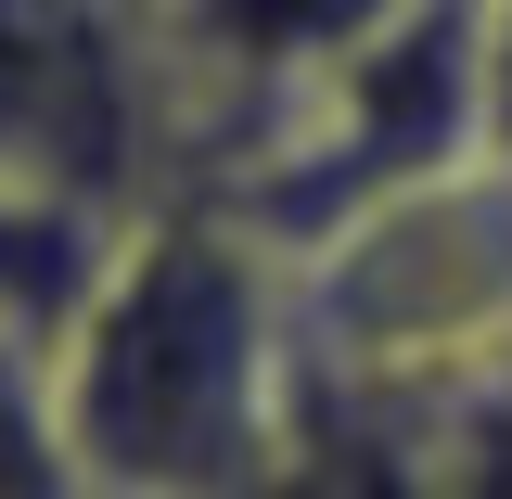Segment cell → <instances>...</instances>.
Wrapping results in <instances>:
<instances>
[{
    "instance_id": "6da1fadb",
    "label": "cell",
    "mask_w": 512,
    "mask_h": 499,
    "mask_svg": "<svg viewBox=\"0 0 512 499\" xmlns=\"http://www.w3.org/2000/svg\"><path fill=\"white\" fill-rule=\"evenodd\" d=\"M64 436L103 499H256L282 461V320L269 244L167 205L64 333Z\"/></svg>"
},
{
    "instance_id": "3957f363",
    "label": "cell",
    "mask_w": 512,
    "mask_h": 499,
    "mask_svg": "<svg viewBox=\"0 0 512 499\" xmlns=\"http://www.w3.org/2000/svg\"><path fill=\"white\" fill-rule=\"evenodd\" d=\"M256 499H512V346L423 372H320Z\"/></svg>"
},
{
    "instance_id": "52a82bcc",
    "label": "cell",
    "mask_w": 512,
    "mask_h": 499,
    "mask_svg": "<svg viewBox=\"0 0 512 499\" xmlns=\"http://www.w3.org/2000/svg\"><path fill=\"white\" fill-rule=\"evenodd\" d=\"M487 154H512V0H487Z\"/></svg>"
},
{
    "instance_id": "8992f818",
    "label": "cell",
    "mask_w": 512,
    "mask_h": 499,
    "mask_svg": "<svg viewBox=\"0 0 512 499\" xmlns=\"http://www.w3.org/2000/svg\"><path fill=\"white\" fill-rule=\"evenodd\" d=\"M0 499H103L64 436V346L0 333Z\"/></svg>"
},
{
    "instance_id": "ba28073f",
    "label": "cell",
    "mask_w": 512,
    "mask_h": 499,
    "mask_svg": "<svg viewBox=\"0 0 512 499\" xmlns=\"http://www.w3.org/2000/svg\"><path fill=\"white\" fill-rule=\"evenodd\" d=\"M128 13H141V26H154V39H167V13H180V0H128Z\"/></svg>"
},
{
    "instance_id": "277c9868",
    "label": "cell",
    "mask_w": 512,
    "mask_h": 499,
    "mask_svg": "<svg viewBox=\"0 0 512 499\" xmlns=\"http://www.w3.org/2000/svg\"><path fill=\"white\" fill-rule=\"evenodd\" d=\"M423 0H180L167 13V64H180V103L192 90H308L333 64H359L384 26H410Z\"/></svg>"
},
{
    "instance_id": "5b68a950",
    "label": "cell",
    "mask_w": 512,
    "mask_h": 499,
    "mask_svg": "<svg viewBox=\"0 0 512 499\" xmlns=\"http://www.w3.org/2000/svg\"><path fill=\"white\" fill-rule=\"evenodd\" d=\"M116 244H128V231H103V218H64V205L0 192V333H39V346H64V333H77V308L103 295Z\"/></svg>"
},
{
    "instance_id": "7a4b0ae2",
    "label": "cell",
    "mask_w": 512,
    "mask_h": 499,
    "mask_svg": "<svg viewBox=\"0 0 512 499\" xmlns=\"http://www.w3.org/2000/svg\"><path fill=\"white\" fill-rule=\"evenodd\" d=\"M180 64L128 0H0V192L128 231L167 218Z\"/></svg>"
}]
</instances>
